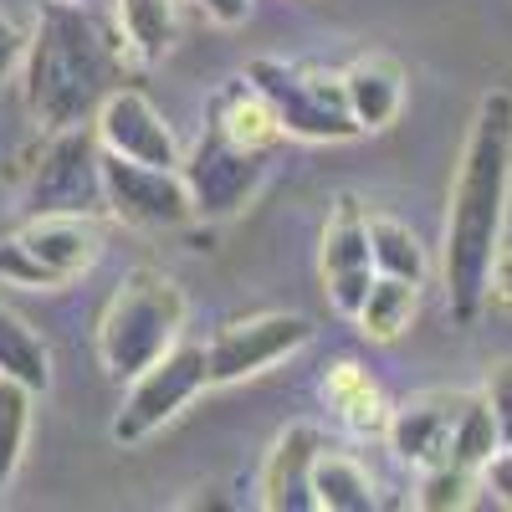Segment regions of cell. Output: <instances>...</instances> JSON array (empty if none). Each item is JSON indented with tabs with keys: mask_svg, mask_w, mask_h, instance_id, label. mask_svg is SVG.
I'll list each match as a JSON object with an SVG mask.
<instances>
[{
	"mask_svg": "<svg viewBox=\"0 0 512 512\" xmlns=\"http://www.w3.org/2000/svg\"><path fill=\"white\" fill-rule=\"evenodd\" d=\"M344 77V98H349V113L359 123V134H379V128H390L405 108V72L395 57H359L349 62V72H338Z\"/></svg>",
	"mask_w": 512,
	"mask_h": 512,
	"instance_id": "obj_15",
	"label": "cell"
},
{
	"mask_svg": "<svg viewBox=\"0 0 512 512\" xmlns=\"http://www.w3.org/2000/svg\"><path fill=\"white\" fill-rule=\"evenodd\" d=\"M200 11L221 26H241L251 16V0H200Z\"/></svg>",
	"mask_w": 512,
	"mask_h": 512,
	"instance_id": "obj_29",
	"label": "cell"
},
{
	"mask_svg": "<svg viewBox=\"0 0 512 512\" xmlns=\"http://www.w3.org/2000/svg\"><path fill=\"white\" fill-rule=\"evenodd\" d=\"M205 390H210V354H205V344H185L180 338L169 354H159L149 369L128 379V395L108 425V436L118 446H139Z\"/></svg>",
	"mask_w": 512,
	"mask_h": 512,
	"instance_id": "obj_6",
	"label": "cell"
},
{
	"mask_svg": "<svg viewBox=\"0 0 512 512\" xmlns=\"http://www.w3.org/2000/svg\"><path fill=\"white\" fill-rule=\"evenodd\" d=\"M323 431L313 420H292L262 461V507L267 512H318L313 502V461L323 451Z\"/></svg>",
	"mask_w": 512,
	"mask_h": 512,
	"instance_id": "obj_13",
	"label": "cell"
},
{
	"mask_svg": "<svg viewBox=\"0 0 512 512\" xmlns=\"http://www.w3.org/2000/svg\"><path fill=\"white\" fill-rule=\"evenodd\" d=\"M282 139L287 134H282L277 113L262 103V93H256L246 77L221 88L216 103H210V123H205L200 144L180 159L195 216H205V221L236 216V210L262 190L272 149Z\"/></svg>",
	"mask_w": 512,
	"mask_h": 512,
	"instance_id": "obj_3",
	"label": "cell"
},
{
	"mask_svg": "<svg viewBox=\"0 0 512 512\" xmlns=\"http://www.w3.org/2000/svg\"><path fill=\"white\" fill-rule=\"evenodd\" d=\"M313 502L318 512H369L379 497H374V477L364 472V461L323 446L313 461Z\"/></svg>",
	"mask_w": 512,
	"mask_h": 512,
	"instance_id": "obj_18",
	"label": "cell"
},
{
	"mask_svg": "<svg viewBox=\"0 0 512 512\" xmlns=\"http://www.w3.org/2000/svg\"><path fill=\"white\" fill-rule=\"evenodd\" d=\"M323 395L328 405L344 415L349 431L359 436H384V425H390V405H384L379 384L359 369V364H333L328 379H323Z\"/></svg>",
	"mask_w": 512,
	"mask_h": 512,
	"instance_id": "obj_17",
	"label": "cell"
},
{
	"mask_svg": "<svg viewBox=\"0 0 512 512\" xmlns=\"http://www.w3.org/2000/svg\"><path fill=\"white\" fill-rule=\"evenodd\" d=\"M0 379L26 384L31 395H41L52 384V354L41 344V333L6 303H0Z\"/></svg>",
	"mask_w": 512,
	"mask_h": 512,
	"instance_id": "obj_19",
	"label": "cell"
},
{
	"mask_svg": "<svg viewBox=\"0 0 512 512\" xmlns=\"http://www.w3.org/2000/svg\"><path fill=\"white\" fill-rule=\"evenodd\" d=\"M31 390L16 379H0V492H6L21 472L26 436H31Z\"/></svg>",
	"mask_w": 512,
	"mask_h": 512,
	"instance_id": "obj_22",
	"label": "cell"
},
{
	"mask_svg": "<svg viewBox=\"0 0 512 512\" xmlns=\"http://www.w3.org/2000/svg\"><path fill=\"white\" fill-rule=\"evenodd\" d=\"M0 282L6 287H36V292H57V282L41 272L36 262H31V251L16 241V236H6L0 241Z\"/></svg>",
	"mask_w": 512,
	"mask_h": 512,
	"instance_id": "obj_25",
	"label": "cell"
},
{
	"mask_svg": "<svg viewBox=\"0 0 512 512\" xmlns=\"http://www.w3.org/2000/svg\"><path fill=\"white\" fill-rule=\"evenodd\" d=\"M31 216H93L103 205V144L93 123L52 128L47 154L36 159L26 185Z\"/></svg>",
	"mask_w": 512,
	"mask_h": 512,
	"instance_id": "obj_7",
	"label": "cell"
},
{
	"mask_svg": "<svg viewBox=\"0 0 512 512\" xmlns=\"http://www.w3.org/2000/svg\"><path fill=\"white\" fill-rule=\"evenodd\" d=\"M318 272H323V292L328 303L354 318L374 272V246H369V210L354 190L333 195L328 205V221H323V251H318Z\"/></svg>",
	"mask_w": 512,
	"mask_h": 512,
	"instance_id": "obj_10",
	"label": "cell"
},
{
	"mask_svg": "<svg viewBox=\"0 0 512 512\" xmlns=\"http://www.w3.org/2000/svg\"><path fill=\"white\" fill-rule=\"evenodd\" d=\"M420 313V282H405V277H374L369 292H364V303L354 313L359 333L374 338V344H395V338L415 323Z\"/></svg>",
	"mask_w": 512,
	"mask_h": 512,
	"instance_id": "obj_16",
	"label": "cell"
},
{
	"mask_svg": "<svg viewBox=\"0 0 512 512\" xmlns=\"http://www.w3.org/2000/svg\"><path fill=\"white\" fill-rule=\"evenodd\" d=\"M502 451V436H497V420H492V405L482 395L466 400L461 420H456V436H451V456L456 466H472V472H482V466Z\"/></svg>",
	"mask_w": 512,
	"mask_h": 512,
	"instance_id": "obj_23",
	"label": "cell"
},
{
	"mask_svg": "<svg viewBox=\"0 0 512 512\" xmlns=\"http://www.w3.org/2000/svg\"><path fill=\"white\" fill-rule=\"evenodd\" d=\"M123 31L113 36L88 0H41L26 41V103L47 128L93 123L103 98L123 88Z\"/></svg>",
	"mask_w": 512,
	"mask_h": 512,
	"instance_id": "obj_2",
	"label": "cell"
},
{
	"mask_svg": "<svg viewBox=\"0 0 512 512\" xmlns=\"http://www.w3.org/2000/svg\"><path fill=\"white\" fill-rule=\"evenodd\" d=\"M21 57H26V36L16 31V21H11V16H0V77H6Z\"/></svg>",
	"mask_w": 512,
	"mask_h": 512,
	"instance_id": "obj_28",
	"label": "cell"
},
{
	"mask_svg": "<svg viewBox=\"0 0 512 512\" xmlns=\"http://www.w3.org/2000/svg\"><path fill=\"white\" fill-rule=\"evenodd\" d=\"M246 82L277 113L282 134L313 139V144L359 139V123L349 113L344 77H338V72L297 67V62H277V57H256V62H246Z\"/></svg>",
	"mask_w": 512,
	"mask_h": 512,
	"instance_id": "obj_5",
	"label": "cell"
},
{
	"mask_svg": "<svg viewBox=\"0 0 512 512\" xmlns=\"http://www.w3.org/2000/svg\"><path fill=\"white\" fill-rule=\"evenodd\" d=\"M482 482L492 487V497H497L502 507H512V446H502V451L482 466Z\"/></svg>",
	"mask_w": 512,
	"mask_h": 512,
	"instance_id": "obj_27",
	"label": "cell"
},
{
	"mask_svg": "<svg viewBox=\"0 0 512 512\" xmlns=\"http://www.w3.org/2000/svg\"><path fill=\"white\" fill-rule=\"evenodd\" d=\"M103 205L123 226L139 231H180L185 221H195V200L180 169L139 164L108 149H103Z\"/></svg>",
	"mask_w": 512,
	"mask_h": 512,
	"instance_id": "obj_8",
	"label": "cell"
},
{
	"mask_svg": "<svg viewBox=\"0 0 512 512\" xmlns=\"http://www.w3.org/2000/svg\"><path fill=\"white\" fill-rule=\"evenodd\" d=\"M190 303L185 287L159 272V267H134L118 292L108 297L103 323H98V359L113 379H134L139 369H149L159 354H169L185 333Z\"/></svg>",
	"mask_w": 512,
	"mask_h": 512,
	"instance_id": "obj_4",
	"label": "cell"
},
{
	"mask_svg": "<svg viewBox=\"0 0 512 512\" xmlns=\"http://www.w3.org/2000/svg\"><path fill=\"white\" fill-rule=\"evenodd\" d=\"M369 246H374V272H384V277L425 282V272H431L420 236L395 216H369Z\"/></svg>",
	"mask_w": 512,
	"mask_h": 512,
	"instance_id": "obj_21",
	"label": "cell"
},
{
	"mask_svg": "<svg viewBox=\"0 0 512 512\" xmlns=\"http://www.w3.org/2000/svg\"><path fill=\"white\" fill-rule=\"evenodd\" d=\"M118 31L123 47L144 67L164 62L169 41H175V0H118Z\"/></svg>",
	"mask_w": 512,
	"mask_h": 512,
	"instance_id": "obj_20",
	"label": "cell"
},
{
	"mask_svg": "<svg viewBox=\"0 0 512 512\" xmlns=\"http://www.w3.org/2000/svg\"><path fill=\"white\" fill-rule=\"evenodd\" d=\"M303 344H313V318L308 313H251V318H236L205 344L210 384H241L251 374L292 359Z\"/></svg>",
	"mask_w": 512,
	"mask_h": 512,
	"instance_id": "obj_9",
	"label": "cell"
},
{
	"mask_svg": "<svg viewBox=\"0 0 512 512\" xmlns=\"http://www.w3.org/2000/svg\"><path fill=\"white\" fill-rule=\"evenodd\" d=\"M98 128V144L108 154H123V159H139V164H164V169H180V139L169 118L139 93V88H113L93 118Z\"/></svg>",
	"mask_w": 512,
	"mask_h": 512,
	"instance_id": "obj_11",
	"label": "cell"
},
{
	"mask_svg": "<svg viewBox=\"0 0 512 512\" xmlns=\"http://www.w3.org/2000/svg\"><path fill=\"white\" fill-rule=\"evenodd\" d=\"M482 400L492 405V420H497L502 446H512V359H497V364L487 369V390H482Z\"/></svg>",
	"mask_w": 512,
	"mask_h": 512,
	"instance_id": "obj_26",
	"label": "cell"
},
{
	"mask_svg": "<svg viewBox=\"0 0 512 512\" xmlns=\"http://www.w3.org/2000/svg\"><path fill=\"white\" fill-rule=\"evenodd\" d=\"M477 477H482V472H472V466H456V461L420 466L415 507H420V512H461V507H472Z\"/></svg>",
	"mask_w": 512,
	"mask_h": 512,
	"instance_id": "obj_24",
	"label": "cell"
},
{
	"mask_svg": "<svg viewBox=\"0 0 512 512\" xmlns=\"http://www.w3.org/2000/svg\"><path fill=\"white\" fill-rule=\"evenodd\" d=\"M507 195H512V93L492 88L482 93L472 128H466L446 210L441 277L456 323H477L482 303L492 297V262L502 251Z\"/></svg>",
	"mask_w": 512,
	"mask_h": 512,
	"instance_id": "obj_1",
	"label": "cell"
},
{
	"mask_svg": "<svg viewBox=\"0 0 512 512\" xmlns=\"http://www.w3.org/2000/svg\"><path fill=\"white\" fill-rule=\"evenodd\" d=\"M492 292L512 308V246H502V251H497V262H492Z\"/></svg>",
	"mask_w": 512,
	"mask_h": 512,
	"instance_id": "obj_30",
	"label": "cell"
},
{
	"mask_svg": "<svg viewBox=\"0 0 512 512\" xmlns=\"http://www.w3.org/2000/svg\"><path fill=\"white\" fill-rule=\"evenodd\" d=\"M16 241L31 251V262L47 272L57 287L82 277L98 262V251H103V236H98L93 216H31L16 231Z\"/></svg>",
	"mask_w": 512,
	"mask_h": 512,
	"instance_id": "obj_14",
	"label": "cell"
},
{
	"mask_svg": "<svg viewBox=\"0 0 512 512\" xmlns=\"http://www.w3.org/2000/svg\"><path fill=\"white\" fill-rule=\"evenodd\" d=\"M466 390H425V395H410L405 405L390 410V451L410 466H436L451 456V436H456V420L466 410Z\"/></svg>",
	"mask_w": 512,
	"mask_h": 512,
	"instance_id": "obj_12",
	"label": "cell"
}]
</instances>
